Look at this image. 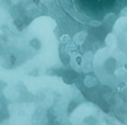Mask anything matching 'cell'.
I'll return each mask as SVG.
<instances>
[{"label":"cell","instance_id":"1","mask_svg":"<svg viewBox=\"0 0 127 125\" xmlns=\"http://www.w3.org/2000/svg\"><path fill=\"white\" fill-rule=\"evenodd\" d=\"M71 18L90 25H100L127 8V0H59Z\"/></svg>","mask_w":127,"mask_h":125}]
</instances>
